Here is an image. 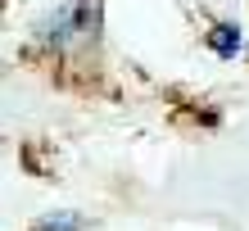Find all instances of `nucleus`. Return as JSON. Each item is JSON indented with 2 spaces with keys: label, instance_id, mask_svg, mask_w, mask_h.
Listing matches in <instances>:
<instances>
[{
  "label": "nucleus",
  "instance_id": "1",
  "mask_svg": "<svg viewBox=\"0 0 249 231\" xmlns=\"http://www.w3.org/2000/svg\"><path fill=\"white\" fill-rule=\"evenodd\" d=\"M209 46H213L217 54H227V59H231V54L240 50V27H231V23H217L213 32H209Z\"/></svg>",
  "mask_w": 249,
  "mask_h": 231
},
{
  "label": "nucleus",
  "instance_id": "2",
  "mask_svg": "<svg viewBox=\"0 0 249 231\" xmlns=\"http://www.w3.org/2000/svg\"><path fill=\"white\" fill-rule=\"evenodd\" d=\"M36 231H82V218H68V213H59V218L36 222Z\"/></svg>",
  "mask_w": 249,
  "mask_h": 231
}]
</instances>
